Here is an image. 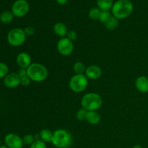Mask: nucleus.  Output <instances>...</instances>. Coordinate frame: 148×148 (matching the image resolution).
I'll use <instances>...</instances> for the list:
<instances>
[{"label":"nucleus","instance_id":"obj_1","mask_svg":"<svg viewBox=\"0 0 148 148\" xmlns=\"http://www.w3.org/2000/svg\"><path fill=\"white\" fill-rule=\"evenodd\" d=\"M134 5L130 0H117L113 4L111 14L119 20H124L130 17L133 12Z\"/></svg>","mask_w":148,"mask_h":148},{"label":"nucleus","instance_id":"obj_2","mask_svg":"<svg viewBox=\"0 0 148 148\" xmlns=\"http://www.w3.org/2000/svg\"><path fill=\"white\" fill-rule=\"evenodd\" d=\"M28 77L31 81L36 82H42L46 80L49 75V71L43 64L38 62L32 63L27 68Z\"/></svg>","mask_w":148,"mask_h":148},{"label":"nucleus","instance_id":"obj_3","mask_svg":"<svg viewBox=\"0 0 148 148\" xmlns=\"http://www.w3.org/2000/svg\"><path fill=\"white\" fill-rule=\"evenodd\" d=\"M81 105L88 111H98L103 105V98L96 92H87L82 97Z\"/></svg>","mask_w":148,"mask_h":148},{"label":"nucleus","instance_id":"obj_4","mask_svg":"<svg viewBox=\"0 0 148 148\" xmlns=\"http://www.w3.org/2000/svg\"><path fill=\"white\" fill-rule=\"evenodd\" d=\"M51 143L57 148H68L72 145V137L69 131L59 129L53 132Z\"/></svg>","mask_w":148,"mask_h":148},{"label":"nucleus","instance_id":"obj_5","mask_svg":"<svg viewBox=\"0 0 148 148\" xmlns=\"http://www.w3.org/2000/svg\"><path fill=\"white\" fill-rule=\"evenodd\" d=\"M88 86V79L84 75H75L69 81V87L71 90L79 93L87 89Z\"/></svg>","mask_w":148,"mask_h":148},{"label":"nucleus","instance_id":"obj_6","mask_svg":"<svg viewBox=\"0 0 148 148\" xmlns=\"http://www.w3.org/2000/svg\"><path fill=\"white\" fill-rule=\"evenodd\" d=\"M27 36L25 34L24 30L20 27L12 29L7 34V41L13 47H19L25 43Z\"/></svg>","mask_w":148,"mask_h":148},{"label":"nucleus","instance_id":"obj_7","mask_svg":"<svg viewBox=\"0 0 148 148\" xmlns=\"http://www.w3.org/2000/svg\"><path fill=\"white\" fill-rule=\"evenodd\" d=\"M29 10L30 5L26 0H16L12 6L11 11L14 17L21 18L28 13Z\"/></svg>","mask_w":148,"mask_h":148},{"label":"nucleus","instance_id":"obj_8","mask_svg":"<svg viewBox=\"0 0 148 148\" xmlns=\"http://www.w3.org/2000/svg\"><path fill=\"white\" fill-rule=\"evenodd\" d=\"M56 48L61 55L64 56H69L74 51L73 41L68 39L66 37L62 38L58 40L56 43Z\"/></svg>","mask_w":148,"mask_h":148},{"label":"nucleus","instance_id":"obj_9","mask_svg":"<svg viewBox=\"0 0 148 148\" xmlns=\"http://www.w3.org/2000/svg\"><path fill=\"white\" fill-rule=\"evenodd\" d=\"M5 145L9 148H23V138L14 133H9L4 137Z\"/></svg>","mask_w":148,"mask_h":148},{"label":"nucleus","instance_id":"obj_10","mask_svg":"<svg viewBox=\"0 0 148 148\" xmlns=\"http://www.w3.org/2000/svg\"><path fill=\"white\" fill-rule=\"evenodd\" d=\"M20 79L21 78L18 74L16 72H11L4 78V84L7 88L13 89L17 88L20 85Z\"/></svg>","mask_w":148,"mask_h":148},{"label":"nucleus","instance_id":"obj_11","mask_svg":"<svg viewBox=\"0 0 148 148\" xmlns=\"http://www.w3.org/2000/svg\"><path fill=\"white\" fill-rule=\"evenodd\" d=\"M85 75L88 79L95 80V79H99L101 77L102 69L100 66H97V65H90L86 68Z\"/></svg>","mask_w":148,"mask_h":148},{"label":"nucleus","instance_id":"obj_12","mask_svg":"<svg viewBox=\"0 0 148 148\" xmlns=\"http://www.w3.org/2000/svg\"><path fill=\"white\" fill-rule=\"evenodd\" d=\"M16 62L20 68L27 69L32 64L31 56L26 52H21L17 56Z\"/></svg>","mask_w":148,"mask_h":148},{"label":"nucleus","instance_id":"obj_13","mask_svg":"<svg viewBox=\"0 0 148 148\" xmlns=\"http://www.w3.org/2000/svg\"><path fill=\"white\" fill-rule=\"evenodd\" d=\"M135 87L139 92L142 93L148 92V77L145 76H140L136 79Z\"/></svg>","mask_w":148,"mask_h":148},{"label":"nucleus","instance_id":"obj_14","mask_svg":"<svg viewBox=\"0 0 148 148\" xmlns=\"http://www.w3.org/2000/svg\"><path fill=\"white\" fill-rule=\"evenodd\" d=\"M53 30L54 34L56 36H59L60 38L66 37V34L68 33V30L66 25L64 23H62V22H58V23H55L53 25Z\"/></svg>","mask_w":148,"mask_h":148},{"label":"nucleus","instance_id":"obj_15","mask_svg":"<svg viewBox=\"0 0 148 148\" xmlns=\"http://www.w3.org/2000/svg\"><path fill=\"white\" fill-rule=\"evenodd\" d=\"M86 121L91 125H96L101 121V116L97 111H88Z\"/></svg>","mask_w":148,"mask_h":148},{"label":"nucleus","instance_id":"obj_16","mask_svg":"<svg viewBox=\"0 0 148 148\" xmlns=\"http://www.w3.org/2000/svg\"><path fill=\"white\" fill-rule=\"evenodd\" d=\"M39 135H40V140L44 142L45 143H50L52 142L53 132H51L49 129H43V130H40V132H39Z\"/></svg>","mask_w":148,"mask_h":148},{"label":"nucleus","instance_id":"obj_17","mask_svg":"<svg viewBox=\"0 0 148 148\" xmlns=\"http://www.w3.org/2000/svg\"><path fill=\"white\" fill-rule=\"evenodd\" d=\"M114 3V0H97V6L101 11H110Z\"/></svg>","mask_w":148,"mask_h":148},{"label":"nucleus","instance_id":"obj_18","mask_svg":"<svg viewBox=\"0 0 148 148\" xmlns=\"http://www.w3.org/2000/svg\"><path fill=\"white\" fill-rule=\"evenodd\" d=\"M119 19L111 15L105 23V27L108 30H115L119 26Z\"/></svg>","mask_w":148,"mask_h":148},{"label":"nucleus","instance_id":"obj_19","mask_svg":"<svg viewBox=\"0 0 148 148\" xmlns=\"http://www.w3.org/2000/svg\"><path fill=\"white\" fill-rule=\"evenodd\" d=\"M14 17V16L12 12V11L6 10V11L2 12L0 14V21L4 24H9L12 21Z\"/></svg>","mask_w":148,"mask_h":148},{"label":"nucleus","instance_id":"obj_20","mask_svg":"<svg viewBox=\"0 0 148 148\" xmlns=\"http://www.w3.org/2000/svg\"><path fill=\"white\" fill-rule=\"evenodd\" d=\"M86 68L85 64L80 61L76 62L73 65V71L75 72V75H84Z\"/></svg>","mask_w":148,"mask_h":148},{"label":"nucleus","instance_id":"obj_21","mask_svg":"<svg viewBox=\"0 0 148 148\" xmlns=\"http://www.w3.org/2000/svg\"><path fill=\"white\" fill-rule=\"evenodd\" d=\"M101 10L97 7H92L90 10H89V12H88V16H89V18L90 20H99L100 16L101 14Z\"/></svg>","mask_w":148,"mask_h":148},{"label":"nucleus","instance_id":"obj_22","mask_svg":"<svg viewBox=\"0 0 148 148\" xmlns=\"http://www.w3.org/2000/svg\"><path fill=\"white\" fill-rule=\"evenodd\" d=\"M88 111L87 110L84 109L83 108H81L77 110L76 113V118L78 121H86L87 115H88Z\"/></svg>","mask_w":148,"mask_h":148},{"label":"nucleus","instance_id":"obj_23","mask_svg":"<svg viewBox=\"0 0 148 148\" xmlns=\"http://www.w3.org/2000/svg\"><path fill=\"white\" fill-rule=\"evenodd\" d=\"M22 138H23V142L24 145L30 146L35 141H36L35 135H33V134H25V135L23 136Z\"/></svg>","mask_w":148,"mask_h":148},{"label":"nucleus","instance_id":"obj_24","mask_svg":"<svg viewBox=\"0 0 148 148\" xmlns=\"http://www.w3.org/2000/svg\"><path fill=\"white\" fill-rule=\"evenodd\" d=\"M9 74V67L5 63L0 62V79L4 78Z\"/></svg>","mask_w":148,"mask_h":148},{"label":"nucleus","instance_id":"obj_25","mask_svg":"<svg viewBox=\"0 0 148 148\" xmlns=\"http://www.w3.org/2000/svg\"><path fill=\"white\" fill-rule=\"evenodd\" d=\"M111 15H112V14H111V13L109 11H102L101 12V16H100L99 20L102 23H104V24H105L106 22L108 20V18H109Z\"/></svg>","mask_w":148,"mask_h":148},{"label":"nucleus","instance_id":"obj_26","mask_svg":"<svg viewBox=\"0 0 148 148\" xmlns=\"http://www.w3.org/2000/svg\"><path fill=\"white\" fill-rule=\"evenodd\" d=\"M30 148H47V145H46V143H45L42 140H36L30 146Z\"/></svg>","mask_w":148,"mask_h":148},{"label":"nucleus","instance_id":"obj_27","mask_svg":"<svg viewBox=\"0 0 148 148\" xmlns=\"http://www.w3.org/2000/svg\"><path fill=\"white\" fill-rule=\"evenodd\" d=\"M25 34L27 37H30V36H33L35 33V29L34 27H32V26H27V27H25L24 29Z\"/></svg>","mask_w":148,"mask_h":148},{"label":"nucleus","instance_id":"obj_28","mask_svg":"<svg viewBox=\"0 0 148 148\" xmlns=\"http://www.w3.org/2000/svg\"><path fill=\"white\" fill-rule=\"evenodd\" d=\"M66 37L70 40H72V41H75L77 38V32L75 31V30H69Z\"/></svg>","mask_w":148,"mask_h":148},{"label":"nucleus","instance_id":"obj_29","mask_svg":"<svg viewBox=\"0 0 148 148\" xmlns=\"http://www.w3.org/2000/svg\"><path fill=\"white\" fill-rule=\"evenodd\" d=\"M30 82H31V79L28 77V76L22 77L21 79H20V85H22L23 86H28L30 84Z\"/></svg>","mask_w":148,"mask_h":148},{"label":"nucleus","instance_id":"obj_30","mask_svg":"<svg viewBox=\"0 0 148 148\" xmlns=\"http://www.w3.org/2000/svg\"><path fill=\"white\" fill-rule=\"evenodd\" d=\"M17 74H18L19 76L20 77V78L27 76V69H23V68H20V69L18 70V72H17Z\"/></svg>","mask_w":148,"mask_h":148},{"label":"nucleus","instance_id":"obj_31","mask_svg":"<svg viewBox=\"0 0 148 148\" xmlns=\"http://www.w3.org/2000/svg\"><path fill=\"white\" fill-rule=\"evenodd\" d=\"M55 1H56V3L59 4V5H64V4H66V3H67V1H69V0H55Z\"/></svg>","mask_w":148,"mask_h":148},{"label":"nucleus","instance_id":"obj_32","mask_svg":"<svg viewBox=\"0 0 148 148\" xmlns=\"http://www.w3.org/2000/svg\"><path fill=\"white\" fill-rule=\"evenodd\" d=\"M132 148H143V146H141L140 145H135L133 146Z\"/></svg>","mask_w":148,"mask_h":148},{"label":"nucleus","instance_id":"obj_33","mask_svg":"<svg viewBox=\"0 0 148 148\" xmlns=\"http://www.w3.org/2000/svg\"><path fill=\"white\" fill-rule=\"evenodd\" d=\"M0 148H9V147H7L6 145H1V147H0Z\"/></svg>","mask_w":148,"mask_h":148},{"label":"nucleus","instance_id":"obj_34","mask_svg":"<svg viewBox=\"0 0 148 148\" xmlns=\"http://www.w3.org/2000/svg\"><path fill=\"white\" fill-rule=\"evenodd\" d=\"M1 146V140H0V147Z\"/></svg>","mask_w":148,"mask_h":148}]
</instances>
